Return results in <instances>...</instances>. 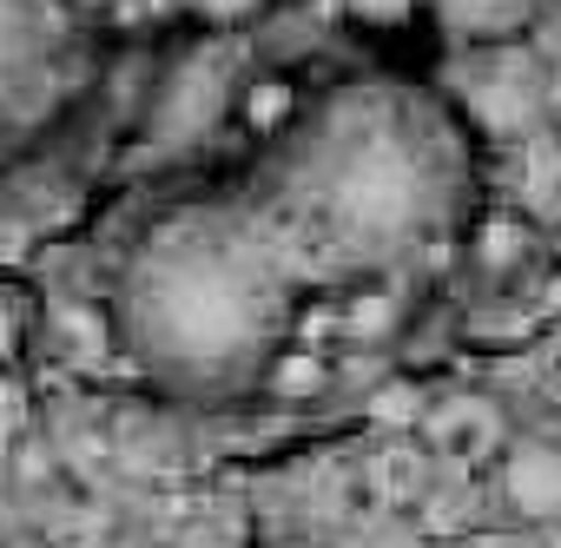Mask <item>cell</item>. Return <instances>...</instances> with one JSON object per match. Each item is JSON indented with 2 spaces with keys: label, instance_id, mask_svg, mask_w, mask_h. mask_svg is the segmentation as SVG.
Returning <instances> with one entry per match:
<instances>
[{
  "label": "cell",
  "instance_id": "9c48e42d",
  "mask_svg": "<svg viewBox=\"0 0 561 548\" xmlns=\"http://www.w3.org/2000/svg\"><path fill=\"white\" fill-rule=\"evenodd\" d=\"M397 318H403V305H397L383 285H377V292L364 285V292L344 305V331H351V338H370V344H377V338H390V331H397Z\"/></svg>",
  "mask_w": 561,
  "mask_h": 548
},
{
  "label": "cell",
  "instance_id": "6da1fadb",
  "mask_svg": "<svg viewBox=\"0 0 561 548\" xmlns=\"http://www.w3.org/2000/svg\"><path fill=\"white\" fill-rule=\"evenodd\" d=\"M462 198V146L403 87H344L305 113L257 192L238 198L291 278H351L443 238Z\"/></svg>",
  "mask_w": 561,
  "mask_h": 548
},
{
  "label": "cell",
  "instance_id": "2e32d148",
  "mask_svg": "<svg viewBox=\"0 0 561 548\" xmlns=\"http://www.w3.org/2000/svg\"><path fill=\"white\" fill-rule=\"evenodd\" d=\"M554 305H561V278H554Z\"/></svg>",
  "mask_w": 561,
  "mask_h": 548
},
{
  "label": "cell",
  "instance_id": "30bf717a",
  "mask_svg": "<svg viewBox=\"0 0 561 548\" xmlns=\"http://www.w3.org/2000/svg\"><path fill=\"white\" fill-rule=\"evenodd\" d=\"M522 244H528V225H515V218H489V225L476 231V264L508 271V264L522 258Z\"/></svg>",
  "mask_w": 561,
  "mask_h": 548
},
{
  "label": "cell",
  "instance_id": "7a4b0ae2",
  "mask_svg": "<svg viewBox=\"0 0 561 548\" xmlns=\"http://www.w3.org/2000/svg\"><path fill=\"white\" fill-rule=\"evenodd\" d=\"M298 278L285 271L251 225V212L231 205H172L159 212L126 264L113 318L126 351L179 397H225L257 384L285 357Z\"/></svg>",
  "mask_w": 561,
  "mask_h": 548
},
{
  "label": "cell",
  "instance_id": "ba28073f",
  "mask_svg": "<svg viewBox=\"0 0 561 548\" xmlns=\"http://www.w3.org/2000/svg\"><path fill=\"white\" fill-rule=\"evenodd\" d=\"M430 8H436V21H443L449 34L489 47V41H515V34L541 14V0H430Z\"/></svg>",
  "mask_w": 561,
  "mask_h": 548
},
{
  "label": "cell",
  "instance_id": "4fadbf2b",
  "mask_svg": "<svg viewBox=\"0 0 561 548\" xmlns=\"http://www.w3.org/2000/svg\"><path fill=\"white\" fill-rule=\"evenodd\" d=\"M257 8V0H198V14H211V21H244Z\"/></svg>",
  "mask_w": 561,
  "mask_h": 548
},
{
  "label": "cell",
  "instance_id": "277c9868",
  "mask_svg": "<svg viewBox=\"0 0 561 548\" xmlns=\"http://www.w3.org/2000/svg\"><path fill=\"white\" fill-rule=\"evenodd\" d=\"M456 100H462V113H469L476 133H489V139H522V133H535V126L554 113V80H548V67H541L528 47L489 41V47H476V60L456 73Z\"/></svg>",
  "mask_w": 561,
  "mask_h": 548
},
{
  "label": "cell",
  "instance_id": "7c38bea8",
  "mask_svg": "<svg viewBox=\"0 0 561 548\" xmlns=\"http://www.w3.org/2000/svg\"><path fill=\"white\" fill-rule=\"evenodd\" d=\"M344 8H351L357 21H370V27H397V21L416 14V0H344Z\"/></svg>",
  "mask_w": 561,
  "mask_h": 548
},
{
  "label": "cell",
  "instance_id": "5b68a950",
  "mask_svg": "<svg viewBox=\"0 0 561 548\" xmlns=\"http://www.w3.org/2000/svg\"><path fill=\"white\" fill-rule=\"evenodd\" d=\"M231 87H238V60H231V47H225V41L192 47V54L172 67V80H165V93H159V106H152V133H165V139H192V133H205V126L225 113Z\"/></svg>",
  "mask_w": 561,
  "mask_h": 548
},
{
  "label": "cell",
  "instance_id": "9a60e30c",
  "mask_svg": "<svg viewBox=\"0 0 561 548\" xmlns=\"http://www.w3.org/2000/svg\"><path fill=\"white\" fill-rule=\"evenodd\" d=\"M554 119H561V87H554Z\"/></svg>",
  "mask_w": 561,
  "mask_h": 548
},
{
  "label": "cell",
  "instance_id": "5bb4252c",
  "mask_svg": "<svg viewBox=\"0 0 561 548\" xmlns=\"http://www.w3.org/2000/svg\"><path fill=\"white\" fill-rule=\"evenodd\" d=\"M0 351H8V318H0Z\"/></svg>",
  "mask_w": 561,
  "mask_h": 548
},
{
  "label": "cell",
  "instance_id": "8992f818",
  "mask_svg": "<svg viewBox=\"0 0 561 548\" xmlns=\"http://www.w3.org/2000/svg\"><path fill=\"white\" fill-rule=\"evenodd\" d=\"M495 489L522 522H561V443L554 436H508L495 449Z\"/></svg>",
  "mask_w": 561,
  "mask_h": 548
},
{
  "label": "cell",
  "instance_id": "8fae6325",
  "mask_svg": "<svg viewBox=\"0 0 561 548\" xmlns=\"http://www.w3.org/2000/svg\"><path fill=\"white\" fill-rule=\"evenodd\" d=\"M377 416H383V423L423 416V390H416V384H383V390H377Z\"/></svg>",
  "mask_w": 561,
  "mask_h": 548
},
{
  "label": "cell",
  "instance_id": "52a82bcc",
  "mask_svg": "<svg viewBox=\"0 0 561 548\" xmlns=\"http://www.w3.org/2000/svg\"><path fill=\"white\" fill-rule=\"evenodd\" d=\"M423 430H430V449L436 456H456V463H495V449L515 436L502 403L489 390H456L443 403L423 410Z\"/></svg>",
  "mask_w": 561,
  "mask_h": 548
},
{
  "label": "cell",
  "instance_id": "3957f363",
  "mask_svg": "<svg viewBox=\"0 0 561 548\" xmlns=\"http://www.w3.org/2000/svg\"><path fill=\"white\" fill-rule=\"evenodd\" d=\"M80 67L73 0H0V152L54 119Z\"/></svg>",
  "mask_w": 561,
  "mask_h": 548
}]
</instances>
